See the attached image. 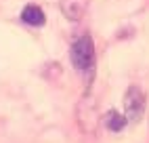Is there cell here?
<instances>
[{
	"mask_svg": "<svg viewBox=\"0 0 149 143\" xmlns=\"http://www.w3.org/2000/svg\"><path fill=\"white\" fill-rule=\"evenodd\" d=\"M72 63L80 72L93 69V65H95V46H93L91 36L84 34L72 44Z\"/></svg>",
	"mask_w": 149,
	"mask_h": 143,
	"instance_id": "obj_1",
	"label": "cell"
},
{
	"mask_svg": "<svg viewBox=\"0 0 149 143\" xmlns=\"http://www.w3.org/2000/svg\"><path fill=\"white\" fill-rule=\"evenodd\" d=\"M61 8L69 19H78L84 11V0H63Z\"/></svg>",
	"mask_w": 149,
	"mask_h": 143,
	"instance_id": "obj_4",
	"label": "cell"
},
{
	"mask_svg": "<svg viewBox=\"0 0 149 143\" xmlns=\"http://www.w3.org/2000/svg\"><path fill=\"white\" fill-rule=\"evenodd\" d=\"M21 19H23V23L27 25H44V13H42V8L40 6H36V4H27L23 11H21Z\"/></svg>",
	"mask_w": 149,
	"mask_h": 143,
	"instance_id": "obj_3",
	"label": "cell"
},
{
	"mask_svg": "<svg viewBox=\"0 0 149 143\" xmlns=\"http://www.w3.org/2000/svg\"><path fill=\"white\" fill-rule=\"evenodd\" d=\"M124 124H126V118L120 116L118 111H109V114L105 116V126L109 130H122Z\"/></svg>",
	"mask_w": 149,
	"mask_h": 143,
	"instance_id": "obj_5",
	"label": "cell"
},
{
	"mask_svg": "<svg viewBox=\"0 0 149 143\" xmlns=\"http://www.w3.org/2000/svg\"><path fill=\"white\" fill-rule=\"evenodd\" d=\"M124 111L126 120H139L145 111V95L139 86H130L124 95Z\"/></svg>",
	"mask_w": 149,
	"mask_h": 143,
	"instance_id": "obj_2",
	"label": "cell"
}]
</instances>
